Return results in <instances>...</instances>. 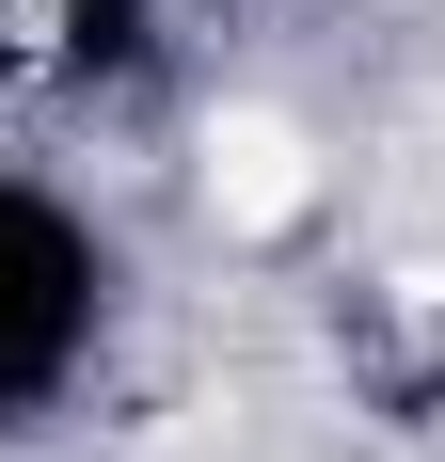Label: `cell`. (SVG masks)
Listing matches in <instances>:
<instances>
[{"instance_id":"cell-2","label":"cell","mask_w":445,"mask_h":462,"mask_svg":"<svg viewBox=\"0 0 445 462\" xmlns=\"http://www.w3.org/2000/svg\"><path fill=\"white\" fill-rule=\"evenodd\" d=\"M0 32H16V48H48V0H0Z\"/></svg>"},{"instance_id":"cell-1","label":"cell","mask_w":445,"mask_h":462,"mask_svg":"<svg viewBox=\"0 0 445 462\" xmlns=\"http://www.w3.org/2000/svg\"><path fill=\"white\" fill-rule=\"evenodd\" d=\"M303 191H318L303 128H270V112H222L207 128V208L222 224H303Z\"/></svg>"}]
</instances>
